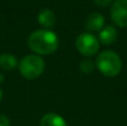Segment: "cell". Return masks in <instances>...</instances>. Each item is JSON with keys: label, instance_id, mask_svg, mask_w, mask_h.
<instances>
[{"label": "cell", "instance_id": "1", "mask_svg": "<svg viewBox=\"0 0 127 126\" xmlns=\"http://www.w3.org/2000/svg\"><path fill=\"white\" fill-rule=\"evenodd\" d=\"M28 47L38 55H51L58 48L59 39L54 31L40 29L31 32L28 37Z\"/></svg>", "mask_w": 127, "mask_h": 126}, {"label": "cell", "instance_id": "2", "mask_svg": "<svg viewBox=\"0 0 127 126\" xmlns=\"http://www.w3.org/2000/svg\"><path fill=\"white\" fill-rule=\"evenodd\" d=\"M97 69L106 77H115L122 70V59L115 51H101L95 62Z\"/></svg>", "mask_w": 127, "mask_h": 126}, {"label": "cell", "instance_id": "3", "mask_svg": "<svg viewBox=\"0 0 127 126\" xmlns=\"http://www.w3.org/2000/svg\"><path fill=\"white\" fill-rule=\"evenodd\" d=\"M18 66L21 76L29 80L38 78L45 70V62L39 55L26 56L20 60Z\"/></svg>", "mask_w": 127, "mask_h": 126}, {"label": "cell", "instance_id": "4", "mask_svg": "<svg viewBox=\"0 0 127 126\" xmlns=\"http://www.w3.org/2000/svg\"><path fill=\"white\" fill-rule=\"evenodd\" d=\"M77 50L79 54L86 57L94 56L99 50V40L97 37H95L90 32H81L77 36L76 41H75Z\"/></svg>", "mask_w": 127, "mask_h": 126}, {"label": "cell", "instance_id": "5", "mask_svg": "<svg viewBox=\"0 0 127 126\" xmlns=\"http://www.w3.org/2000/svg\"><path fill=\"white\" fill-rule=\"evenodd\" d=\"M110 18L119 28L127 27V0H115L110 8Z\"/></svg>", "mask_w": 127, "mask_h": 126}, {"label": "cell", "instance_id": "6", "mask_svg": "<svg viewBox=\"0 0 127 126\" xmlns=\"http://www.w3.org/2000/svg\"><path fill=\"white\" fill-rule=\"evenodd\" d=\"M105 25V17L99 12H93L87 17L85 22V27L90 33L100 31Z\"/></svg>", "mask_w": 127, "mask_h": 126}, {"label": "cell", "instance_id": "7", "mask_svg": "<svg viewBox=\"0 0 127 126\" xmlns=\"http://www.w3.org/2000/svg\"><path fill=\"white\" fill-rule=\"evenodd\" d=\"M117 39V29L114 26H106L99 31L98 40L99 44L104 46H110Z\"/></svg>", "mask_w": 127, "mask_h": 126}, {"label": "cell", "instance_id": "8", "mask_svg": "<svg viewBox=\"0 0 127 126\" xmlns=\"http://www.w3.org/2000/svg\"><path fill=\"white\" fill-rule=\"evenodd\" d=\"M38 22H39L45 29L50 30L56 25V15L50 9H42V10L38 13Z\"/></svg>", "mask_w": 127, "mask_h": 126}, {"label": "cell", "instance_id": "9", "mask_svg": "<svg viewBox=\"0 0 127 126\" xmlns=\"http://www.w3.org/2000/svg\"><path fill=\"white\" fill-rule=\"evenodd\" d=\"M40 126H68L66 121L56 113L45 114L40 120Z\"/></svg>", "mask_w": 127, "mask_h": 126}, {"label": "cell", "instance_id": "10", "mask_svg": "<svg viewBox=\"0 0 127 126\" xmlns=\"http://www.w3.org/2000/svg\"><path fill=\"white\" fill-rule=\"evenodd\" d=\"M19 64L17 58L12 54H1L0 55V67L4 70H12Z\"/></svg>", "mask_w": 127, "mask_h": 126}, {"label": "cell", "instance_id": "11", "mask_svg": "<svg viewBox=\"0 0 127 126\" xmlns=\"http://www.w3.org/2000/svg\"><path fill=\"white\" fill-rule=\"evenodd\" d=\"M95 66L96 65L92 62V60H83L79 65V68H80V71L84 74H92L95 69Z\"/></svg>", "mask_w": 127, "mask_h": 126}, {"label": "cell", "instance_id": "12", "mask_svg": "<svg viewBox=\"0 0 127 126\" xmlns=\"http://www.w3.org/2000/svg\"><path fill=\"white\" fill-rule=\"evenodd\" d=\"M94 1H95V3L99 7H107V6H109L110 3H113L114 0H94Z\"/></svg>", "mask_w": 127, "mask_h": 126}, {"label": "cell", "instance_id": "13", "mask_svg": "<svg viewBox=\"0 0 127 126\" xmlns=\"http://www.w3.org/2000/svg\"><path fill=\"white\" fill-rule=\"evenodd\" d=\"M0 126H10V120L3 114H0Z\"/></svg>", "mask_w": 127, "mask_h": 126}, {"label": "cell", "instance_id": "14", "mask_svg": "<svg viewBox=\"0 0 127 126\" xmlns=\"http://www.w3.org/2000/svg\"><path fill=\"white\" fill-rule=\"evenodd\" d=\"M1 98H2V91H1V88H0V100H1Z\"/></svg>", "mask_w": 127, "mask_h": 126}]
</instances>
